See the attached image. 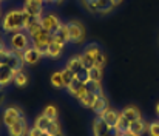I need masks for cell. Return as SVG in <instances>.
I'll return each mask as SVG.
<instances>
[{
  "label": "cell",
  "mask_w": 159,
  "mask_h": 136,
  "mask_svg": "<svg viewBox=\"0 0 159 136\" xmlns=\"http://www.w3.org/2000/svg\"><path fill=\"white\" fill-rule=\"evenodd\" d=\"M0 63L3 65H8L9 68H12L14 71H20L23 70V57H22V53H17L14 49H11L9 46H5L2 51H0Z\"/></svg>",
  "instance_id": "obj_3"
},
{
  "label": "cell",
  "mask_w": 159,
  "mask_h": 136,
  "mask_svg": "<svg viewBox=\"0 0 159 136\" xmlns=\"http://www.w3.org/2000/svg\"><path fill=\"white\" fill-rule=\"evenodd\" d=\"M3 101H5V93H3V88H0V105L3 104Z\"/></svg>",
  "instance_id": "obj_37"
},
{
  "label": "cell",
  "mask_w": 159,
  "mask_h": 136,
  "mask_svg": "<svg viewBox=\"0 0 159 136\" xmlns=\"http://www.w3.org/2000/svg\"><path fill=\"white\" fill-rule=\"evenodd\" d=\"M88 73H90V81H93V82H101L102 81L104 71H102L101 67H93V68L88 70Z\"/></svg>",
  "instance_id": "obj_28"
},
{
  "label": "cell",
  "mask_w": 159,
  "mask_h": 136,
  "mask_svg": "<svg viewBox=\"0 0 159 136\" xmlns=\"http://www.w3.org/2000/svg\"><path fill=\"white\" fill-rule=\"evenodd\" d=\"M50 84H51V87L57 88V90H66L65 82H63L62 71H56V73H53V74H51V77H50Z\"/></svg>",
  "instance_id": "obj_25"
},
{
  "label": "cell",
  "mask_w": 159,
  "mask_h": 136,
  "mask_svg": "<svg viewBox=\"0 0 159 136\" xmlns=\"http://www.w3.org/2000/svg\"><path fill=\"white\" fill-rule=\"evenodd\" d=\"M28 14L20 8V9H9L3 17H2V30L8 34L16 33V31H23L26 26Z\"/></svg>",
  "instance_id": "obj_2"
},
{
  "label": "cell",
  "mask_w": 159,
  "mask_h": 136,
  "mask_svg": "<svg viewBox=\"0 0 159 136\" xmlns=\"http://www.w3.org/2000/svg\"><path fill=\"white\" fill-rule=\"evenodd\" d=\"M113 136H119V135H116V133H114V132H113Z\"/></svg>",
  "instance_id": "obj_45"
},
{
  "label": "cell",
  "mask_w": 159,
  "mask_h": 136,
  "mask_svg": "<svg viewBox=\"0 0 159 136\" xmlns=\"http://www.w3.org/2000/svg\"><path fill=\"white\" fill-rule=\"evenodd\" d=\"M82 67H84V65H82L80 56H73V57H70V59H68V62H66V68H68L70 71H73L74 74H76Z\"/></svg>",
  "instance_id": "obj_26"
},
{
  "label": "cell",
  "mask_w": 159,
  "mask_h": 136,
  "mask_svg": "<svg viewBox=\"0 0 159 136\" xmlns=\"http://www.w3.org/2000/svg\"><path fill=\"white\" fill-rule=\"evenodd\" d=\"M43 5H45L43 2H26V0H25L22 9H23L28 16L39 19V17L43 14Z\"/></svg>",
  "instance_id": "obj_14"
},
{
  "label": "cell",
  "mask_w": 159,
  "mask_h": 136,
  "mask_svg": "<svg viewBox=\"0 0 159 136\" xmlns=\"http://www.w3.org/2000/svg\"><path fill=\"white\" fill-rule=\"evenodd\" d=\"M120 115H122L127 121H130V122L138 121V119H141V118H142L141 110H139L138 107H134V105H128V107H125V108L120 111Z\"/></svg>",
  "instance_id": "obj_18"
},
{
  "label": "cell",
  "mask_w": 159,
  "mask_h": 136,
  "mask_svg": "<svg viewBox=\"0 0 159 136\" xmlns=\"http://www.w3.org/2000/svg\"><path fill=\"white\" fill-rule=\"evenodd\" d=\"M22 57H23V62H25L26 65H36V63H39L40 59L45 57V56H43L37 48H34V46L31 45L30 48H26V49L22 53Z\"/></svg>",
  "instance_id": "obj_13"
},
{
  "label": "cell",
  "mask_w": 159,
  "mask_h": 136,
  "mask_svg": "<svg viewBox=\"0 0 159 136\" xmlns=\"http://www.w3.org/2000/svg\"><path fill=\"white\" fill-rule=\"evenodd\" d=\"M74 77L77 79V81H80L82 84H87L88 81H90V73H88V68H85V67H82L76 74H74Z\"/></svg>",
  "instance_id": "obj_31"
},
{
  "label": "cell",
  "mask_w": 159,
  "mask_h": 136,
  "mask_svg": "<svg viewBox=\"0 0 159 136\" xmlns=\"http://www.w3.org/2000/svg\"><path fill=\"white\" fill-rule=\"evenodd\" d=\"M12 84L19 88H25L28 84H30V76L25 70H20V71H16V76H14V81Z\"/></svg>",
  "instance_id": "obj_24"
},
{
  "label": "cell",
  "mask_w": 159,
  "mask_h": 136,
  "mask_svg": "<svg viewBox=\"0 0 159 136\" xmlns=\"http://www.w3.org/2000/svg\"><path fill=\"white\" fill-rule=\"evenodd\" d=\"M147 127H148V124L141 118V119H138V121H133V122H130V127H128V135L131 136H142L145 132H147Z\"/></svg>",
  "instance_id": "obj_17"
},
{
  "label": "cell",
  "mask_w": 159,
  "mask_h": 136,
  "mask_svg": "<svg viewBox=\"0 0 159 136\" xmlns=\"http://www.w3.org/2000/svg\"><path fill=\"white\" fill-rule=\"evenodd\" d=\"M63 0H51V5H54V3H62Z\"/></svg>",
  "instance_id": "obj_40"
},
{
  "label": "cell",
  "mask_w": 159,
  "mask_h": 136,
  "mask_svg": "<svg viewBox=\"0 0 159 136\" xmlns=\"http://www.w3.org/2000/svg\"><path fill=\"white\" fill-rule=\"evenodd\" d=\"M107 108H108V99L105 97V94L98 96L94 104H93V107H91V110L96 113V116H102V113L105 111Z\"/></svg>",
  "instance_id": "obj_21"
},
{
  "label": "cell",
  "mask_w": 159,
  "mask_h": 136,
  "mask_svg": "<svg viewBox=\"0 0 159 136\" xmlns=\"http://www.w3.org/2000/svg\"><path fill=\"white\" fill-rule=\"evenodd\" d=\"M148 136H159V121H153L147 127Z\"/></svg>",
  "instance_id": "obj_34"
},
{
  "label": "cell",
  "mask_w": 159,
  "mask_h": 136,
  "mask_svg": "<svg viewBox=\"0 0 159 136\" xmlns=\"http://www.w3.org/2000/svg\"><path fill=\"white\" fill-rule=\"evenodd\" d=\"M39 23L50 33V34H53L54 31L62 25V22H60V19L53 14V12H43L40 17H39Z\"/></svg>",
  "instance_id": "obj_7"
},
{
  "label": "cell",
  "mask_w": 159,
  "mask_h": 136,
  "mask_svg": "<svg viewBox=\"0 0 159 136\" xmlns=\"http://www.w3.org/2000/svg\"><path fill=\"white\" fill-rule=\"evenodd\" d=\"M40 135H42V130H39L37 127H34V125H33V127L28 130V135L26 136H40Z\"/></svg>",
  "instance_id": "obj_35"
},
{
  "label": "cell",
  "mask_w": 159,
  "mask_h": 136,
  "mask_svg": "<svg viewBox=\"0 0 159 136\" xmlns=\"http://www.w3.org/2000/svg\"><path fill=\"white\" fill-rule=\"evenodd\" d=\"M26 2H42V0H26Z\"/></svg>",
  "instance_id": "obj_44"
},
{
  "label": "cell",
  "mask_w": 159,
  "mask_h": 136,
  "mask_svg": "<svg viewBox=\"0 0 159 136\" xmlns=\"http://www.w3.org/2000/svg\"><path fill=\"white\" fill-rule=\"evenodd\" d=\"M63 44H59L56 40H51V44L48 45V49H47V54L45 57H50V59H59L62 56V51H63Z\"/></svg>",
  "instance_id": "obj_20"
},
{
  "label": "cell",
  "mask_w": 159,
  "mask_h": 136,
  "mask_svg": "<svg viewBox=\"0 0 159 136\" xmlns=\"http://www.w3.org/2000/svg\"><path fill=\"white\" fill-rule=\"evenodd\" d=\"M124 136H131V135H124Z\"/></svg>",
  "instance_id": "obj_48"
},
{
  "label": "cell",
  "mask_w": 159,
  "mask_h": 136,
  "mask_svg": "<svg viewBox=\"0 0 159 136\" xmlns=\"http://www.w3.org/2000/svg\"><path fill=\"white\" fill-rule=\"evenodd\" d=\"M40 136H51V135H48L47 132H42V135H40Z\"/></svg>",
  "instance_id": "obj_42"
},
{
  "label": "cell",
  "mask_w": 159,
  "mask_h": 136,
  "mask_svg": "<svg viewBox=\"0 0 159 136\" xmlns=\"http://www.w3.org/2000/svg\"><path fill=\"white\" fill-rule=\"evenodd\" d=\"M28 121L25 116H22L19 121H16L12 125L8 127V135L9 136H26L28 135Z\"/></svg>",
  "instance_id": "obj_11"
},
{
  "label": "cell",
  "mask_w": 159,
  "mask_h": 136,
  "mask_svg": "<svg viewBox=\"0 0 159 136\" xmlns=\"http://www.w3.org/2000/svg\"><path fill=\"white\" fill-rule=\"evenodd\" d=\"M25 31H26V33L30 34V37H31V45L34 46V48H37V49L45 56V54H47V49H48V45H50L51 40H53L51 34L39 23V20H34L33 23H30Z\"/></svg>",
  "instance_id": "obj_1"
},
{
  "label": "cell",
  "mask_w": 159,
  "mask_h": 136,
  "mask_svg": "<svg viewBox=\"0 0 159 136\" xmlns=\"http://www.w3.org/2000/svg\"><path fill=\"white\" fill-rule=\"evenodd\" d=\"M156 115H158V116H159V104H158V105H156Z\"/></svg>",
  "instance_id": "obj_43"
},
{
  "label": "cell",
  "mask_w": 159,
  "mask_h": 136,
  "mask_svg": "<svg viewBox=\"0 0 159 136\" xmlns=\"http://www.w3.org/2000/svg\"><path fill=\"white\" fill-rule=\"evenodd\" d=\"M66 90H68V93H70L71 96H74L77 101H79V99H82V97L88 93L87 87H85V84H82V82H80V81H77L76 77L73 79V82L68 85V88H66Z\"/></svg>",
  "instance_id": "obj_15"
},
{
  "label": "cell",
  "mask_w": 159,
  "mask_h": 136,
  "mask_svg": "<svg viewBox=\"0 0 159 136\" xmlns=\"http://www.w3.org/2000/svg\"><path fill=\"white\" fill-rule=\"evenodd\" d=\"M43 115H45V116H48L50 119H54V121H57V118H59V113H57V107H56V105H47V107L43 108Z\"/></svg>",
  "instance_id": "obj_32"
},
{
  "label": "cell",
  "mask_w": 159,
  "mask_h": 136,
  "mask_svg": "<svg viewBox=\"0 0 159 136\" xmlns=\"http://www.w3.org/2000/svg\"><path fill=\"white\" fill-rule=\"evenodd\" d=\"M42 2H43L45 5H47V3H48V5H51V0H42Z\"/></svg>",
  "instance_id": "obj_41"
},
{
  "label": "cell",
  "mask_w": 159,
  "mask_h": 136,
  "mask_svg": "<svg viewBox=\"0 0 159 136\" xmlns=\"http://www.w3.org/2000/svg\"><path fill=\"white\" fill-rule=\"evenodd\" d=\"M2 2H3V0H0V5H2Z\"/></svg>",
  "instance_id": "obj_47"
},
{
  "label": "cell",
  "mask_w": 159,
  "mask_h": 136,
  "mask_svg": "<svg viewBox=\"0 0 159 136\" xmlns=\"http://www.w3.org/2000/svg\"><path fill=\"white\" fill-rule=\"evenodd\" d=\"M14 76H16V71L12 68H9L8 65L0 63V88L8 87L14 81Z\"/></svg>",
  "instance_id": "obj_16"
},
{
  "label": "cell",
  "mask_w": 159,
  "mask_h": 136,
  "mask_svg": "<svg viewBox=\"0 0 159 136\" xmlns=\"http://www.w3.org/2000/svg\"><path fill=\"white\" fill-rule=\"evenodd\" d=\"M85 87H87L88 93H91V94H94V96H102V94H104V88H102V84H101V82L88 81V82L85 84Z\"/></svg>",
  "instance_id": "obj_27"
},
{
  "label": "cell",
  "mask_w": 159,
  "mask_h": 136,
  "mask_svg": "<svg viewBox=\"0 0 159 136\" xmlns=\"http://www.w3.org/2000/svg\"><path fill=\"white\" fill-rule=\"evenodd\" d=\"M0 16H2V8H0Z\"/></svg>",
  "instance_id": "obj_46"
},
{
  "label": "cell",
  "mask_w": 159,
  "mask_h": 136,
  "mask_svg": "<svg viewBox=\"0 0 159 136\" xmlns=\"http://www.w3.org/2000/svg\"><path fill=\"white\" fill-rule=\"evenodd\" d=\"M96 97H98V96H94V94H91V93H87L82 99H79V102H80L82 107H85V108H91L93 104H94V101H96Z\"/></svg>",
  "instance_id": "obj_30"
},
{
  "label": "cell",
  "mask_w": 159,
  "mask_h": 136,
  "mask_svg": "<svg viewBox=\"0 0 159 136\" xmlns=\"http://www.w3.org/2000/svg\"><path fill=\"white\" fill-rule=\"evenodd\" d=\"M128 127H130V121H127V119L120 115L119 119H117V122H116V125L113 127V132L119 136L128 135Z\"/></svg>",
  "instance_id": "obj_23"
},
{
  "label": "cell",
  "mask_w": 159,
  "mask_h": 136,
  "mask_svg": "<svg viewBox=\"0 0 159 136\" xmlns=\"http://www.w3.org/2000/svg\"><path fill=\"white\" fill-rule=\"evenodd\" d=\"M79 56H80L82 65H84L85 68H88V70H90V68L96 67V63H94V59H93V57H91V56H90L87 51H84V53H82V54H79Z\"/></svg>",
  "instance_id": "obj_29"
},
{
  "label": "cell",
  "mask_w": 159,
  "mask_h": 136,
  "mask_svg": "<svg viewBox=\"0 0 159 136\" xmlns=\"http://www.w3.org/2000/svg\"><path fill=\"white\" fill-rule=\"evenodd\" d=\"M119 116H120V111H117V110H114V108H107L105 111L102 113V119L105 121L107 124L110 125V127H114L116 125V122H117V119H119Z\"/></svg>",
  "instance_id": "obj_22"
},
{
  "label": "cell",
  "mask_w": 159,
  "mask_h": 136,
  "mask_svg": "<svg viewBox=\"0 0 159 136\" xmlns=\"http://www.w3.org/2000/svg\"><path fill=\"white\" fill-rule=\"evenodd\" d=\"M8 46L17 53H23L26 48L31 46V37L30 34L23 30V31H16V33H11L9 34V39H8Z\"/></svg>",
  "instance_id": "obj_5"
},
{
  "label": "cell",
  "mask_w": 159,
  "mask_h": 136,
  "mask_svg": "<svg viewBox=\"0 0 159 136\" xmlns=\"http://www.w3.org/2000/svg\"><path fill=\"white\" fill-rule=\"evenodd\" d=\"M65 25H66L68 37H70V42H71V44L79 45V44L85 42L87 30H85V25H84L80 20H68Z\"/></svg>",
  "instance_id": "obj_4"
},
{
  "label": "cell",
  "mask_w": 159,
  "mask_h": 136,
  "mask_svg": "<svg viewBox=\"0 0 159 136\" xmlns=\"http://www.w3.org/2000/svg\"><path fill=\"white\" fill-rule=\"evenodd\" d=\"M111 2H113V3H114V5L117 6V5H120V3H122L124 0H111Z\"/></svg>",
  "instance_id": "obj_38"
},
{
  "label": "cell",
  "mask_w": 159,
  "mask_h": 136,
  "mask_svg": "<svg viewBox=\"0 0 159 136\" xmlns=\"http://www.w3.org/2000/svg\"><path fill=\"white\" fill-rule=\"evenodd\" d=\"M62 76H63V82H65V87L68 88V85L73 82V79H74V73L73 71H70L66 67L62 70Z\"/></svg>",
  "instance_id": "obj_33"
},
{
  "label": "cell",
  "mask_w": 159,
  "mask_h": 136,
  "mask_svg": "<svg viewBox=\"0 0 159 136\" xmlns=\"http://www.w3.org/2000/svg\"><path fill=\"white\" fill-rule=\"evenodd\" d=\"M22 116H23V115H22V110H20L19 107H8V108L3 111L2 121H3V124H5L6 127H9V125H12L16 121H19Z\"/></svg>",
  "instance_id": "obj_12"
},
{
  "label": "cell",
  "mask_w": 159,
  "mask_h": 136,
  "mask_svg": "<svg viewBox=\"0 0 159 136\" xmlns=\"http://www.w3.org/2000/svg\"><path fill=\"white\" fill-rule=\"evenodd\" d=\"M114 3L111 0H96L94 3L85 6L90 12H94V14H110L113 9H114Z\"/></svg>",
  "instance_id": "obj_9"
},
{
  "label": "cell",
  "mask_w": 159,
  "mask_h": 136,
  "mask_svg": "<svg viewBox=\"0 0 159 136\" xmlns=\"http://www.w3.org/2000/svg\"><path fill=\"white\" fill-rule=\"evenodd\" d=\"M51 37H53V40L56 42H59V44H63V45H66L68 42H70V37H68V30H66V25L65 23H62L56 31H54L53 34H51Z\"/></svg>",
  "instance_id": "obj_19"
},
{
  "label": "cell",
  "mask_w": 159,
  "mask_h": 136,
  "mask_svg": "<svg viewBox=\"0 0 159 136\" xmlns=\"http://www.w3.org/2000/svg\"><path fill=\"white\" fill-rule=\"evenodd\" d=\"M34 127H37V129L42 130V132H47L48 135H51V136H60V133H62L59 121L50 119V118L45 116L43 113L34 119Z\"/></svg>",
  "instance_id": "obj_6"
},
{
  "label": "cell",
  "mask_w": 159,
  "mask_h": 136,
  "mask_svg": "<svg viewBox=\"0 0 159 136\" xmlns=\"http://www.w3.org/2000/svg\"><path fill=\"white\" fill-rule=\"evenodd\" d=\"M80 2H82V5H84V6H88V5H91V3H94L96 0H80Z\"/></svg>",
  "instance_id": "obj_36"
},
{
  "label": "cell",
  "mask_w": 159,
  "mask_h": 136,
  "mask_svg": "<svg viewBox=\"0 0 159 136\" xmlns=\"http://www.w3.org/2000/svg\"><path fill=\"white\" fill-rule=\"evenodd\" d=\"M84 51H87L93 59H94V63H96V67H101V68H104V65H105L107 62V57H105V53H104V49H102V46L98 45V44H88V45L85 46V49Z\"/></svg>",
  "instance_id": "obj_8"
},
{
  "label": "cell",
  "mask_w": 159,
  "mask_h": 136,
  "mask_svg": "<svg viewBox=\"0 0 159 136\" xmlns=\"http://www.w3.org/2000/svg\"><path fill=\"white\" fill-rule=\"evenodd\" d=\"M3 48H5V44H3V40H2V39H0V51H2V49H3Z\"/></svg>",
  "instance_id": "obj_39"
},
{
  "label": "cell",
  "mask_w": 159,
  "mask_h": 136,
  "mask_svg": "<svg viewBox=\"0 0 159 136\" xmlns=\"http://www.w3.org/2000/svg\"><path fill=\"white\" fill-rule=\"evenodd\" d=\"M91 130H93V136H113V127H110L101 116H96Z\"/></svg>",
  "instance_id": "obj_10"
}]
</instances>
